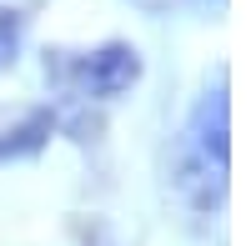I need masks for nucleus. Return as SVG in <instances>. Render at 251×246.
Instances as JSON below:
<instances>
[{
    "mask_svg": "<svg viewBox=\"0 0 251 246\" xmlns=\"http://www.w3.org/2000/svg\"><path fill=\"white\" fill-rule=\"evenodd\" d=\"M146 60L131 40H106L86 55H71V50H55L46 55V75H55L60 86H71L75 96H91V100H116L126 96L141 80Z\"/></svg>",
    "mask_w": 251,
    "mask_h": 246,
    "instance_id": "f257e3e1",
    "label": "nucleus"
},
{
    "mask_svg": "<svg viewBox=\"0 0 251 246\" xmlns=\"http://www.w3.org/2000/svg\"><path fill=\"white\" fill-rule=\"evenodd\" d=\"M186 146H196L206 161L231 166V100H226V71H216V86H206L186 121Z\"/></svg>",
    "mask_w": 251,
    "mask_h": 246,
    "instance_id": "f03ea898",
    "label": "nucleus"
},
{
    "mask_svg": "<svg viewBox=\"0 0 251 246\" xmlns=\"http://www.w3.org/2000/svg\"><path fill=\"white\" fill-rule=\"evenodd\" d=\"M171 186H176V196L186 206L201 211V216H216L226 206V166L206 161L196 146H181L171 156Z\"/></svg>",
    "mask_w": 251,
    "mask_h": 246,
    "instance_id": "7ed1b4c3",
    "label": "nucleus"
},
{
    "mask_svg": "<svg viewBox=\"0 0 251 246\" xmlns=\"http://www.w3.org/2000/svg\"><path fill=\"white\" fill-rule=\"evenodd\" d=\"M50 136H55V111L20 116L15 126L0 131V166H10V161H35L40 151L50 146Z\"/></svg>",
    "mask_w": 251,
    "mask_h": 246,
    "instance_id": "20e7f679",
    "label": "nucleus"
},
{
    "mask_svg": "<svg viewBox=\"0 0 251 246\" xmlns=\"http://www.w3.org/2000/svg\"><path fill=\"white\" fill-rule=\"evenodd\" d=\"M20 20L15 10H0V71H10L15 60H20Z\"/></svg>",
    "mask_w": 251,
    "mask_h": 246,
    "instance_id": "39448f33",
    "label": "nucleus"
},
{
    "mask_svg": "<svg viewBox=\"0 0 251 246\" xmlns=\"http://www.w3.org/2000/svg\"><path fill=\"white\" fill-rule=\"evenodd\" d=\"M86 246H121L111 236V226H100V221H91V231H86Z\"/></svg>",
    "mask_w": 251,
    "mask_h": 246,
    "instance_id": "423d86ee",
    "label": "nucleus"
}]
</instances>
